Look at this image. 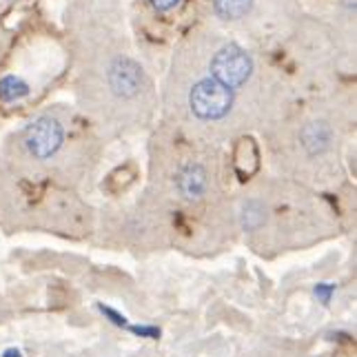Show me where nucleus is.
I'll return each instance as SVG.
<instances>
[{
    "label": "nucleus",
    "instance_id": "obj_3",
    "mask_svg": "<svg viewBox=\"0 0 357 357\" xmlns=\"http://www.w3.org/2000/svg\"><path fill=\"white\" fill-rule=\"evenodd\" d=\"M60 144H63V127L52 118H40L27 129V149L36 158H49L54 155Z\"/></svg>",
    "mask_w": 357,
    "mask_h": 357
},
{
    "label": "nucleus",
    "instance_id": "obj_2",
    "mask_svg": "<svg viewBox=\"0 0 357 357\" xmlns=\"http://www.w3.org/2000/svg\"><path fill=\"white\" fill-rule=\"evenodd\" d=\"M211 71H213V80H218L220 84H225L229 89H236L249 80L253 71V63H251V58L246 56L244 49L236 45H227L213 56Z\"/></svg>",
    "mask_w": 357,
    "mask_h": 357
},
{
    "label": "nucleus",
    "instance_id": "obj_4",
    "mask_svg": "<svg viewBox=\"0 0 357 357\" xmlns=\"http://www.w3.org/2000/svg\"><path fill=\"white\" fill-rule=\"evenodd\" d=\"M109 82L116 93L120 96H135L140 91V69L135 67L131 60L127 58H118L116 63L109 69Z\"/></svg>",
    "mask_w": 357,
    "mask_h": 357
},
{
    "label": "nucleus",
    "instance_id": "obj_13",
    "mask_svg": "<svg viewBox=\"0 0 357 357\" xmlns=\"http://www.w3.org/2000/svg\"><path fill=\"white\" fill-rule=\"evenodd\" d=\"M3 357H22V353H20L18 349H7V351L3 353Z\"/></svg>",
    "mask_w": 357,
    "mask_h": 357
},
{
    "label": "nucleus",
    "instance_id": "obj_5",
    "mask_svg": "<svg viewBox=\"0 0 357 357\" xmlns=\"http://www.w3.org/2000/svg\"><path fill=\"white\" fill-rule=\"evenodd\" d=\"M178 187H180L184 198H189V200L200 198V195L204 193V189H206V174H204V169L198 167V165H189L180 174V178H178Z\"/></svg>",
    "mask_w": 357,
    "mask_h": 357
},
{
    "label": "nucleus",
    "instance_id": "obj_8",
    "mask_svg": "<svg viewBox=\"0 0 357 357\" xmlns=\"http://www.w3.org/2000/svg\"><path fill=\"white\" fill-rule=\"evenodd\" d=\"M24 93H27V84L20 82L14 76H9V78H5L3 82H0V98H3L5 102L16 100V98L24 96Z\"/></svg>",
    "mask_w": 357,
    "mask_h": 357
},
{
    "label": "nucleus",
    "instance_id": "obj_10",
    "mask_svg": "<svg viewBox=\"0 0 357 357\" xmlns=\"http://www.w3.org/2000/svg\"><path fill=\"white\" fill-rule=\"evenodd\" d=\"M131 333L140 335V337H149V340H158L160 337V328L155 326H127Z\"/></svg>",
    "mask_w": 357,
    "mask_h": 357
},
{
    "label": "nucleus",
    "instance_id": "obj_9",
    "mask_svg": "<svg viewBox=\"0 0 357 357\" xmlns=\"http://www.w3.org/2000/svg\"><path fill=\"white\" fill-rule=\"evenodd\" d=\"M98 309H100V311H102V313H105V315H107L109 319H112V322H114L116 326H129V324H127V317H125V315H120L118 311H114L112 306L98 304Z\"/></svg>",
    "mask_w": 357,
    "mask_h": 357
},
{
    "label": "nucleus",
    "instance_id": "obj_6",
    "mask_svg": "<svg viewBox=\"0 0 357 357\" xmlns=\"http://www.w3.org/2000/svg\"><path fill=\"white\" fill-rule=\"evenodd\" d=\"M253 0H213L215 11L227 20H238L246 16V11L251 9Z\"/></svg>",
    "mask_w": 357,
    "mask_h": 357
},
{
    "label": "nucleus",
    "instance_id": "obj_7",
    "mask_svg": "<svg viewBox=\"0 0 357 357\" xmlns=\"http://www.w3.org/2000/svg\"><path fill=\"white\" fill-rule=\"evenodd\" d=\"M328 144V129L324 125H311L304 131V146L311 153H319Z\"/></svg>",
    "mask_w": 357,
    "mask_h": 357
},
{
    "label": "nucleus",
    "instance_id": "obj_1",
    "mask_svg": "<svg viewBox=\"0 0 357 357\" xmlns=\"http://www.w3.org/2000/svg\"><path fill=\"white\" fill-rule=\"evenodd\" d=\"M231 89L220 84L218 80H202L191 89L189 105L193 114L202 120H220L229 114L231 109Z\"/></svg>",
    "mask_w": 357,
    "mask_h": 357
},
{
    "label": "nucleus",
    "instance_id": "obj_12",
    "mask_svg": "<svg viewBox=\"0 0 357 357\" xmlns=\"http://www.w3.org/2000/svg\"><path fill=\"white\" fill-rule=\"evenodd\" d=\"M180 3H182V0H151L153 9L162 11V14H167V11H171V9H176Z\"/></svg>",
    "mask_w": 357,
    "mask_h": 357
},
{
    "label": "nucleus",
    "instance_id": "obj_11",
    "mask_svg": "<svg viewBox=\"0 0 357 357\" xmlns=\"http://www.w3.org/2000/svg\"><path fill=\"white\" fill-rule=\"evenodd\" d=\"M333 293H335V284H317L315 287V295H317V300L322 304H328L331 295H333Z\"/></svg>",
    "mask_w": 357,
    "mask_h": 357
}]
</instances>
